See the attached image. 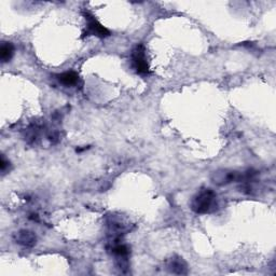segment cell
I'll return each instance as SVG.
<instances>
[{"label":"cell","mask_w":276,"mask_h":276,"mask_svg":"<svg viewBox=\"0 0 276 276\" xmlns=\"http://www.w3.org/2000/svg\"><path fill=\"white\" fill-rule=\"evenodd\" d=\"M190 208L198 215H205L211 213L218 209V199L216 192L209 189L204 188L198 191L190 202Z\"/></svg>","instance_id":"6da1fadb"},{"label":"cell","mask_w":276,"mask_h":276,"mask_svg":"<svg viewBox=\"0 0 276 276\" xmlns=\"http://www.w3.org/2000/svg\"><path fill=\"white\" fill-rule=\"evenodd\" d=\"M257 175L254 170H248L247 172L241 173L232 170H219L211 175V181L217 186H227L232 182H246Z\"/></svg>","instance_id":"7a4b0ae2"},{"label":"cell","mask_w":276,"mask_h":276,"mask_svg":"<svg viewBox=\"0 0 276 276\" xmlns=\"http://www.w3.org/2000/svg\"><path fill=\"white\" fill-rule=\"evenodd\" d=\"M132 67L138 75L149 74V64L146 55V49L144 44H137L135 49L132 51Z\"/></svg>","instance_id":"3957f363"},{"label":"cell","mask_w":276,"mask_h":276,"mask_svg":"<svg viewBox=\"0 0 276 276\" xmlns=\"http://www.w3.org/2000/svg\"><path fill=\"white\" fill-rule=\"evenodd\" d=\"M84 19L86 21V28L85 35L86 36H96L100 38H106L110 36V32L107 29L105 26H103L99 21L95 19V16L92 15L90 12H84Z\"/></svg>","instance_id":"277c9868"},{"label":"cell","mask_w":276,"mask_h":276,"mask_svg":"<svg viewBox=\"0 0 276 276\" xmlns=\"http://www.w3.org/2000/svg\"><path fill=\"white\" fill-rule=\"evenodd\" d=\"M166 269L170 273L177 275L188 274V264L185 261L183 258L179 256H173L166 262Z\"/></svg>","instance_id":"5b68a950"},{"label":"cell","mask_w":276,"mask_h":276,"mask_svg":"<svg viewBox=\"0 0 276 276\" xmlns=\"http://www.w3.org/2000/svg\"><path fill=\"white\" fill-rule=\"evenodd\" d=\"M14 241L25 247H34L37 243V236L29 230H21L14 234Z\"/></svg>","instance_id":"8992f818"},{"label":"cell","mask_w":276,"mask_h":276,"mask_svg":"<svg viewBox=\"0 0 276 276\" xmlns=\"http://www.w3.org/2000/svg\"><path fill=\"white\" fill-rule=\"evenodd\" d=\"M58 82L60 84H63L65 86H74L77 85L79 82V75L76 73V71H65L63 74H59L56 76Z\"/></svg>","instance_id":"52a82bcc"},{"label":"cell","mask_w":276,"mask_h":276,"mask_svg":"<svg viewBox=\"0 0 276 276\" xmlns=\"http://www.w3.org/2000/svg\"><path fill=\"white\" fill-rule=\"evenodd\" d=\"M14 55V46L13 43L9 41H4L0 47V58H2V63L6 64L10 62Z\"/></svg>","instance_id":"ba28073f"},{"label":"cell","mask_w":276,"mask_h":276,"mask_svg":"<svg viewBox=\"0 0 276 276\" xmlns=\"http://www.w3.org/2000/svg\"><path fill=\"white\" fill-rule=\"evenodd\" d=\"M9 164H10V163H9V161H7V160L5 159V157L3 156L2 157V163H0V168H2V172L5 174V172H6V168H7V166H9Z\"/></svg>","instance_id":"9c48e42d"},{"label":"cell","mask_w":276,"mask_h":276,"mask_svg":"<svg viewBox=\"0 0 276 276\" xmlns=\"http://www.w3.org/2000/svg\"><path fill=\"white\" fill-rule=\"evenodd\" d=\"M29 219H32V220H34V221H35V220H36V221H38V220H39L37 213H33L32 216H29Z\"/></svg>","instance_id":"30bf717a"}]
</instances>
